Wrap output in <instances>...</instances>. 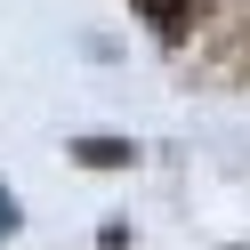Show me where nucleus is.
<instances>
[{
    "label": "nucleus",
    "instance_id": "obj_1",
    "mask_svg": "<svg viewBox=\"0 0 250 250\" xmlns=\"http://www.w3.org/2000/svg\"><path fill=\"white\" fill-rule=\"evenodd\" d=\"M8 226H17V210H8V194H0V234H8Z\"/></svg>",
    "mask_w": 250,
    "mask_h": 250
}]
</instances>
